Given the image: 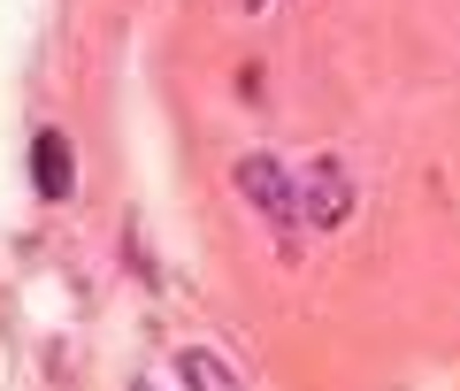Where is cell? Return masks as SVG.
I'll return each instance as SVG.
<instances>
[{"label":"cell","mask_w":460,"mask_h":391,"mask_svg":"<svg viewBox=\"0 0 460 391\" xmlns=\"http://www.w3.org/2000/svg\"><path fill=\"white\" fill-rule=\"evenodd\" d=\"M230 177H238V192H246L253 215H269L284 261H292V253H299V208H292V177H284V162H277V154H246Z\"/></svg>","instance_id":"6da1fadb"},{"label":"cell","mask_w":460,"mask_h":391,"mask_svg":"<svg viewBox=\"0 0 460 391\" xmlns=\"http://www.w3.org/2000/svg\"><path fill=\"white\" fill-rule=\"evenodd\" d=\"M292 208H299V223L338 230L345 215H353V177H345L338 162H314L307 177H292Z\"/></svg>","instance_id":"7a4b0ae2"},{"label":"cell","mask_w":460,"mask_h":391,"mask_svg":"<svg viewBox=\"0 0 460 391\" xmlns=\"http://www.w3.org/2000/svg\"><path fill=\"white\" fill-rule=\"evenodd\" d=\"M31 177L47 200H69V184H77V162H69V138L62 130H39L31 138Z\"/></svg>","instance_id":"3957f363"},{"label":"cell","mask_w":460,"mask_h":391,"mask_svg":"<svg viewBox=\"0 0 460 391\" xmlns=\"http://www.w3.org/2000/svg\"><path fill=\"white\" fill-rule=\"evenodd\" d=\"M177 376H184V391H246V384H238V369H230L223 353H208V345H184Z\"/></svg>","instance_id":"277c9868"},{"label":"cell","mask_w":460,"mask_h":391,"mask_svg":"<svg viewBox=\"0 0 460 391\" xmlns=\"http://www.w3.org/2000/svg\"><path fill=\"white\" fill-rule=\"evenodd\" d=\"M238 8H269V0H238Z\"/></svg>","instance_id":"5b68a950"},{"label":"cell","mask_w":460,"mask_h":391,"mask_svg":"<svg viewBox=\"0 0 460 391\" xmlns=\"http://www.w3.org/2000/svg\"><path fill=\"white\" fill-rule=\"evenodd\" d=\"M131 391H154V384H131Z\"/></svg>","instance_id":"8992f818"}]
</instances>
